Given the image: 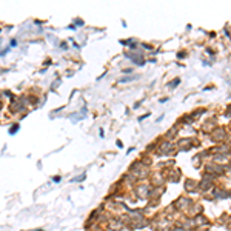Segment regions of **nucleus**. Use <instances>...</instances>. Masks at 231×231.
<instances>
[{"mask_svg":"<svg viewBox=\"0 0 231 231\" xmlns=\"http://www.w3.org/2000/svg\"><path fill=\"white\" fill-rule=\"evenodd\" d=\"M17 131H19V125H16V126H12V128L9 129V133H11V134H14V133H17Z\"/></svg>","mask_w":231,"mask_h":231,"instance_id":"nucleus-1","label":"nucleus"}]
</instances>
